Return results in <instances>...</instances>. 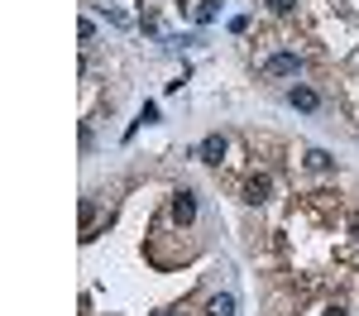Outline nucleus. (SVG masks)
<instances>
[{"instance_id": "10", "label": "nucleus", "mask_w": 359, "mask_h": 316, "mask_svg": "<svg viewBox=\"0 0 359 316\" xmlns=\"http://www.w3.org/2000/svg\"><path fill=\"white\" fill-rule=\"evenodd\" d=\"M139 125H158V105H154V101L139 110Z\"/></svg>"}, {"instance_id": "12", "label": "nucleus", "mask_w": 359, "mask_h": 316, "mask_svg": "<svg viewBox=\"0 0 359 316\" xmlns=\"http://www.w3.org/2000/svg\"><path fill=\"white\" fill-rule=\"evenodd\" d=\"M326 316H345V307H326Z\"/></svg>"}, {"instance_id": "1", "label": "nucleus", "mask_w": 359, "mask_h": 316, "mask_svg": "<svg viewBox=\"0 0 359 316\" xmlns=\"http://www.w3.org/2000/svg\"><path fill=\"white\" fill-rule=\"evenodd\" d=\"M196 215H201V202H196V192H192V187H178V192H173V202H168V220L187 230V225H196Z\"/></svg>"}, {"instance_id": "6", "label": "nucleus", "mask_w": 359, "mask_h": 316, "mask_svg": "<svg viewBox=\"0 0 359 316\" xmlns=\"http://www.w3.org/2000/svg\"><path fill=\"white\" fill-rule=\"evenodd\" d=\"M235 307H240L235 293H216V297L206 302V316H235Z\"/></svg>"}, {"instance_id": "3", "label": "nucleus", "mask_w": 359, "mask_h": 316, "mask_svg": "<svg viewBox=\"0 0 359 316\" xmlns=\"http://www.w3.org/2000/svg\"><path fill=\"white\" fill-rule=\"evenodd\" d=\"M225 154H230V139H225L220 129H216V134H206V139L196 144V158H201V163H211V168H220V163H225Z\"/></svg>"}, {"instance_id": "13", "label": "nucleus", "mask_w": 359, "mask_h": 316, "mask_svg": "<svg viewBox=\"0 0 359 316\" xmlns=\"http://www.w3.org/2000/svg\"><path fill=\"white\" fill-rule=\"evenodd\" d=\"M154 316H182V312H154Z\"/></svg>"}, {"instance_id": "2", "label": "nucleus", "mask_w": 359, "mask_h": 316, "mask_svg": "<svg viewBox=\"0 0 359 316\" xmlns=\"http://www.w3.org/2000/svg\"><path fill=\"white\" fill-rule=\"evenodd\" d=\"M302 72H307V63H302L297 53H273V58H264V77H269V82H283V77L297 82Z\"/></svg>"}, {"instance_id": "9", "label": "nucleus", "mask_w": 359, "mask_h": 316, "mask_svg": "<svg viewBox=\"0 0 359 316\" xmlns=\"http://www.w3.org/2000/svg\"><path fill=\"white\" fill-rule=\"evenodd\" d=\"M264 5H269V10L278 14V19H287V14L297 10V0H264Z\"/></svg>"}, {"instance_id": "11", "label": "nucleus", "mask_w": 359, "mask_h": 316, "mask_svg": "<svg viewBox=\"0 0 359 316\" xmlns=\"http://www.w3.org/2000/svg\"><path fill=\"white\" fill-rule=\"evenodd\" d=\"M77 34H82V43H91V39H96V24H91V19H82V24H77Z\"/></svg>"}, {"instance_id": "8", "label": "nucleus", "mask_w": 359, "mask_h": 316, "mask_svg": "<svg viewBox=\"0 0 359 316\" xmlns=\"http://www.w3.org/2000/svg\"><path fill=\"white\" fill-rule=\"evenodd\" d=\"M216 14H220V5H216V0H201V10H196V24H211Z\"/></svg>"}, {"instance_id": "5", "label": "nucleus", "mask_w": 359, "mask_h": 316, "mask_svg": "<svg viewBox=\"0 0 359 316\" xmlns=\"http://www.w3.org/2000/svg\"><path fill=\"white\" fill-rule=\"evenodd\" d=\"M287 105L302 110V115H311V110H321V96H316L307 82H292V87H287Z\"/></svg>"}, {"instance_id": "7", "label": "nucleus", "mask_w": 359, "mask_h": 316, "mask_svg": "<svg viewBox=\"0 0 359 316\" xmlns=\"http://www.w3.org/2000/svg\"><path fill=\"white\" fill-rule=\"evenodd\" d=\"M307 168H311V173H331V168H336V158H331L326 149H307Z\"/></svg>"}, {"instance_id": "4", "label": "nucleus", "mask_w": 359, "mask_h": 316, "mask_svg": "<svg viewBox=\"0 0 359 316\" xmlns=\"http://www.w3.org/2000/svg\"><path fill=\"white\" fill-rule=\"evenodd\" d=\"M269 197H273V178L269 173H249V178H245V202H249V207H264Z\"/></svg>"}]
</instances>
